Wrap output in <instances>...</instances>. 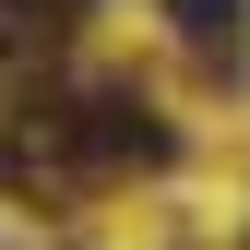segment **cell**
I'll list each match as a JSON object with an SVG mask.
<instances>
[{"mask_svg": "<svg viewBox=\"0 0 250 250\" xmlns=\"http://www.w3.org/2000/svg\"><path fill=\"white\" fill-rule=\"evenodd\" d=\"M167 155H179V131L131 96V83H96V96H83V119H72V167H167Z\"/></svg>", "mask_w": 250, "mask_h": 250, "instance_id": "obj_1", "label": "cell"}, {"mask_svg": "<svg viewBox=\"0 0 250 250\" xmlns=\"http://www.w3.org/2000/svg\"><path fill=\"white\" fill-rule=\"evenodd\" d=\"M167 24L214 60V72H238V48H250V0H167Z\"/></svg>", "mask_w": 250, "mask_h": 250, "instance_id": "obj_2", "label": "cell"}]
</instances>
